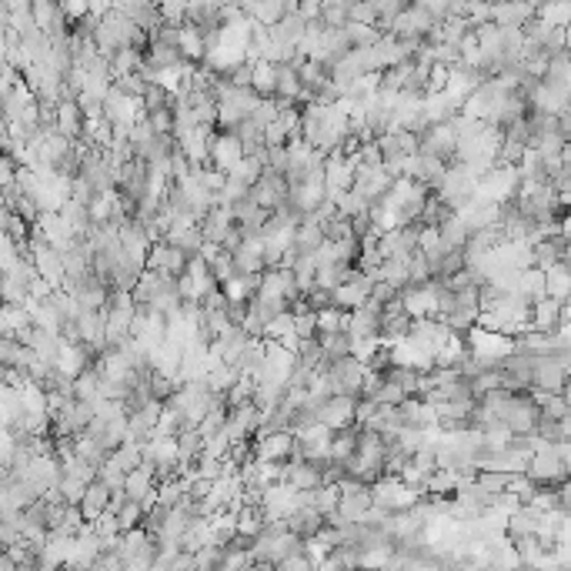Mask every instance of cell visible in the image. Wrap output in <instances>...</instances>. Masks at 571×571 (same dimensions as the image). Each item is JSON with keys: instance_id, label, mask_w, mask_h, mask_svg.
Wrapping results in <instances>:
<instances>
[{"instance_id": "obj_1", "label": "cell", "mask_w": 571, "mask_h": 571, "mask_svg": "<svg viewBox=\"0 0 571 571\" xmlns=\"http://www.w3.org/2000/svg\"><path fill=\"white\" fill-rule=\"evenodd\" d=\"M371 494H374V505L387 508L391 515H398V511H412L414 505H421V502L428 498V494L408 488V485H404L401 478H395V475H385L381 481H374Z\"/></svg>"}, {"instance_id": "obj_2", "label": "cell", "mask_w": 571, "mask_h": 571, "mask_svg": "<svg viewBox=\"0 0 571 571\" xmlns=\"http://www.w3.org/2000/svg\"><path fill=\"white\" fill-rule=\"evenodd\" d=\"M568 387H571L568 361L559 358V355H545V358H534L532 391H542V395H568Z\"/></svg>"}, {"instance_id": "obj_3", "label": "cell", "mask_w": 571, "mask_h": 571, "mask_svg": "<svg viewBox=\"0 0 571 571\" xmlns=\"http://www.w3.org/2000/svg\"><path fill=\"white\" fill-rule=\"evenodd\" d=\"M538 421H542V408H538V401L532 398V391L528 395H515L511 401V408L505 414V428L515 435V438H534L538 435Z\"/></svg>"}, {"instance_id": "obj_4", "label": "cell", "mask_w": 571, "mask_h": 571, "mask_svg": "<svg viewBox=\"0 0 571 571\" xmlns=\"http://www.w3.org/2000/svg\"><path fill=\"white\" fill-rule=\"evenodd\" d=\"M368 364L358 361L355 355L345 361H334L328 374H331V385H334V395H347V398H361L364 395V378H368Z\"/></svg>"}, {"instance_id": "obj_5", "label": "cell", "mask_w": 571, "mask_h": 571, "mask_svg": "<svg viewBox=\"0 0 571 571\" xmlns=\"http://www.w3.org/2000/svg\"><path fill=\"white\" fill-rule=\"evenodd\" d=\"M401 305H404V314L412 321L438 318V281L404 288V291H401Z\"/></svg>"}, {"instance_id": "obj_6", "label": "cell", "mask_w": 571, "mask_h": 571, "mask_svg": "<svg viewBox=\"0 0 571 571\" xmlns=\"http://www.w3.org/2000/svg\"><path fill=\"white\" fill-rule=\"evenodd\" d=\"M358 401L361 398H347V395H334L321 404L318 412V421L328 431H347V428H358Z\"/></svg>"}, {"instance_id": "obj_7", "label": "cell", "mask_w": 571, "mask_h": 571, "mask_svg": "<svg viewBox=\"0 0 571 571\" xmlns=\"http://www.w3.org/2000/svg\"><path fill=\"white\" fill-rule=\"evenodd\" d=\"M154 244H158V241L151 238V231H147L144 221L131 217V221L120 224V248H124V254H127L137 267H144L147 271V257H151V248H154Z\"/></svg>"}, {"instance_id": "obj_8", "label": "cell", "mask_w": 571, "mask_h": 571, "mask_svg": "<svg viewBox=\"0 0 571 571\" xmlns=\"http://www.w3.org/2000/svg\"><path fill=\"white\" fill-rule=\"evenodd\" d=\"M391 187H395V177L387 174L385 164H381V167H361L358 164V174H355V187H351V191H355L358 198L368 200L371 208L391 194Z\"/></svg>"}, {"instance_id": "obj_9", "label": "cell", "mask_w": 571, "mask_h": 571, "mask_svg": "<svg viewBox=\"0 0 571 571\" xmlns=\"http://www.w3.org/2000/svg\"><path fill=\"white\" fill-rule=\"evenodd\" d=\"M571 321L568 305L559 298H542L532 305V331L538 334H559L565 324Z\"/></svg>"}, {"instance_id": "obj_10", "label": "cell", "mask_w": 571, "mask_h": 571, "mask_svg": "<svg viewBox=\"0 0 571 571\" xmlns=\"http://www.w3.org/2000/svg\"><path fill=\"white\" fill-rule=\"evenodd\" d=\"M371 291H374V281L364 278L358 267H355V271H351V281H345V284L334 291V307H341L345 314L361 311L364 305H371Z\"/></svg>"}, {"instance_id": "obj_11", "label": "cell", "mask_w": 571, "mask_h": 571, "mask_svg": "<svg viewBox=\"0 0 571 571\" xmlns=\"http://www.w3.org/2000/svg\"><path fill=\"white\" fill-rule=\"evenodd\" d=\"M421 154L428 158H438L445 164H452L454 154H458V134H454L452 124H438V127H428L421 134Z\"/></svg>"}, {"instance_id": "obj_12", "label": "cell", "mask_w": 571, "mask_h": 571, "mask_svg": "<svg viewBox=\"0 0 571 571\" xmlns=\"http://www.w3.org/2000/svg\"><path fill=\"white\" fill-rule=\"evenodd\" d=\"M241 11L248 13L254 24L274 30L288 13L298 11V4H288V0H244V4H241Z\"/></svg>"}, {"instance_id": "obj_13", "label": "cell", "mask_w": 571, "mask_h": 571, "mask_svg": "<svg viewBox=\"0 0 571 571\" xmlns=\"http://www.w3.org/2000/svg\"><path fill=\"white\" fill-rule=\"evenodd\" d=\"M217 137V127H198L194 134H187L177 141L181 154L191 160V167H211V147Z\"/></svg>"}, {"instance_id": "obj_14", "label": "cell", "mask_w": 571, "mask_h": 571, "mask_svg": "<svg viewBox=\"0 0 571 571\" xmlns=\"http://www.w3.org/2000/svg\"><path fill=\"white\" fill-rule=\"evenodd\" d=\"M244 158H248V151H244V144H241L238 134L217 131V137H214V147H211V167L231 174Z\"/></svg>"}, {"instance_id": "obj_15", "label": "cell", "mask_w": 571, "mask_h": 571, "mask_svg": "<svg viewBox=\"0 0 571 571\" xmlns=\"http://www.w3.org/2000/svg\"><path fill=\"white\" fill-rule=\"evenodd\" d=\"M345 334H351V341H371V338L381 341V307L371 301V305H364L361 311H351V314H347Z\"/></svg>"}, {"instance_id": "obj_16", "label": "cell", "mask_w": 571, "mask_h": 571, "mask_svg": "<svg viewBox=\"0 0 571 571\" xmlns=\"http://www.w3.org/2000/svg\"><path fill=\"white\" fill-rule=\"evenodd\" d=\"M324 465H314V461H291L284 465V485H291L294 492H318L324 488Z\"/></svg>"}, {"instance_id": "obj_17", "label": "cell", "mask_w": 571, "mask_h": 571, "mask_svg": "<svg viewBox=\"0 0 571 571\" xmlns=\"http://www.w3.org/2000/svg\"><path fill=\"white\" fill-rule=\"evenodd\" d=\"M238 227V221H234V211L231 208H224V204H217L204 221H200V234H204V244H217V248H224L227 234Z\"/></svg>"}, {"instance_id": "obj_18", "label": "cell", "mask_w": 571, "mask_h": 571, "mask_svg": "<svg viewBox=\"0 0 571 571\" xmlns=\"http://www.w3.org/2000/svg\"><path fill=\"white\" fill-rule=\"evenodd\" d=\"M110 505H114V492L107 488L104 481L97 478L87 485V492H84V498H80V511H84V518H87V525H94V521H101L110 511Z\"/></svg>"}, {"instance_id": "obj_19", "label": "cell", "mask_w": 571, "mask_h": 571, "mask_svg": "<svg viewBox=\"0 0 571 571\" xmlns=\"http://www.w3.org/2000/svg\"><path fill=\"white\" fill-rule=\"evenodd\" d=\"M221 291L231 307H248L261 291V274H234L227 284H221Z\"/></svg>"}, {"instance_id": "obj_20", "label": "cell", "mask_w": 571, "mask_h": 571, "mask_svg": "<svg viewBox=\"0 0 571 571\" xmlns=\"http://www.w3.org/2000/svg\"><path fill=\"white\" fill-rule=\"evenodd\" d=\"M374 508V494L371 488H361V492L341 494V505H338V515L347 521V525H364L368 515Z\"/></svg>"}, {"instance_id": "obj_21", "label": "cell", "mask_w": 571, "mask_h": 571, "mask_svg": "<svg viewBox=\"0 0 571 571\" xmlns=\"http://www.w3.org/2000/svg\"><path fill=\"white\" fill-rule=\"evenodd\" d=\"M37 361V355L24 345V341H17V338H0V364H4V371H30V364Z\"/></svg>"}, {"instance_id": "obj_22", "label": "cell", "mask_w": 571, "mask_h": 571, "mask_svg": "<svg viewBox=\"0 0 571 571\" xmlns=\"http://www.w3.org/2000/svg\"><path fill=\"white\" fill-rule=\"evenodd\" d=\"M34 331V318L27 307L17 305H4V314H0V338H17V341H27Z\"/></svg>"}, {"instance_id": "obj_23", "label": "cell", "mask_w": 571, "mask_h": 571, "mask_svg": "<svg viewBox=\"0 0 571 571\" xmlns=\"http://www.w3.org/2000/svg\"><path fill=\"white\" fill-rule=\"evenodd\" d=\"M114 7H118L124 17H131L134 24L141 27L147 37H151V34H158L160 27H164V24H160V7H158V4H147V0H134V4H114Z\"/></svg>"}, {"instance_id": "obj_24", "label": "cell", "mask_w": 571, "mask_h": 571, "mask_svg": "<svg viewBox=\"0 0 571 571\" xmlns=\"http://www.w3.org/2000/svg\"><path fill=\"white\" fill-rule=\"evenodd\" d=\"M84 124H87V118H84L80 101H61V107H57V131L70 137V141H84Z\"/></svg>"}, {"instance_id": "obj_25", "label": "cell", "mask_w": 571, "mask_h": 571, "mask_svg": "<svg viewBox=\"0 0 571 571\" xmlns=\"http://www.w3.org/2000/svg\"><path fill=\"white\" fill-rule=\"evenodd\" d=\"M278 77H281V64L274 61H254V84L251 91L261 101H274L278 97Z\"/></svg>"}, {"instance_id": "obj_26", "label": "cell", "mask_w": 571, "mask_h": 571, "mask_svg": "<svg viewBox=\"0 0 571 571\" xmlns=\"http://www.w3.org/2000/svg\"><path fill=\"white\" fill-rule=\"evenodd\" d=\"M515 294H518L521 301H528V305L548 298V274L542 267H525L518 274V288H515Z\"/></svg>"}, {"instance_id": "obj_27", "label": "cell", "mask_w": 571, "mask_h": 571, "mask_svg": "<svg viewBox=\"0 0 571 571\" xmlns=\"http://www.w3.org/2000/svg\"><path fill=\"white\" fill-rule=\"evenodd\" d=\"M358 441H361V428H347V431H338L331 441V454H328V461L341 468H351L355 461V454H358Z\"/></svg>"}, {"instance_id": "obj_28", "label": "cell", "mask_w": 571, "mask_h": 571, "mask_svg": "<svg viewBox=\"0 0 571 571\" xmlns=\"http://www.w3.org/2000/svg\"><path fill=\"white\" fill-rule=\"evenodd\" d=\"M321 24L328 27V30H345L351 24V0H324Z\"/></svg>"}, {"instance_id": "obj_29", "label": "cell", "mask_w": 571, "mask_h": 571, "mask_svg": "<svg viewBox=\"0 0 571 571\" xmlns=\"http://www.w3.org/2000/svg\"><path fill=\"white\" fill-rule=\"evenodd\" d=\"M254 395H257V381H254L251 374H241L238 385H234L224 395V404L231 408V412H238V408H248V404H254Z\"/></svg>"}, {"instance_id": "obj_30", "label": "cell", "mask_w": 571, "mask_h": 571, "mask_svg": "<svg viewBox=\"0 0 571 571\" xmlns=\"http://www.w3.org/2000/svg\"><path fill=\"white\" fill-rule=\"evenodd\" d=\"M321 351H324V361H328V364L351 358V334L345 331L324 334V338H321Z\"/></svg>"}, {"instance_id": "obj_31", "label": "cell", "mask_w": 571, "mask_h": 571, "mask_svg": "<svg viewBox=\"0 0 571 571\" xmlns=\"http://www.w3.org/2000/svg\"><path fill=\"white\" fill-rule=\"evenodd\" d=\"M114 461L131 475V471H137V468L144 465V445H137V441H124L118 452H114Z\"/></svg>"}, {"instance_id": "obj_32", "label": "cell", "mask_w": 571, "mask_h": 571, "mask_svg": "<svg viewBox=\"0 0 571 571\" xmlns=\"http://www.w3.org/2000/svg\"><path fill=\"white\" fill-rule=\"evenodd\" d=\"M101 381H104V378H101V371H97V368H91V371H84L77 378V381H74V398L77 401H87V404H91L94 398H97V395H101Z\"/></svg>"}, {"instance_id": "obj_33", "label": "cell", "mask_w": 571, "mask_h": 571, "mask_svg": "<svg viewBox=\"0 0 571 571\" xmlns=\"http://www.w3.org/2000/svg\"><path fill=\"white\" fill-rule=\"evenodd\" d=\"M97 478L104 481V485H107V488H110L114 494H124V485H127V471H124V468H120L118 461H114V454L107 458L104 465H101V471H97Z\"/></svg>"}, {"instance_id": "obj_34", "label": "cell", "mask_w": 571, "mask_h": 571, "mask_svg": "<svg viewBox=\"0 0 571 571\" xmlns=\"http://www.w3.org/2000/svg\"><path fill=\"white\" fill-rule=\"evenodd\" d=\"M224 555H227L224 545L200 548L198 555H194V571H217V568H221V561H224Z\"/></svg>"}, {"instance_id": "obj_35", "label": "cell", "mask_w": 571, "mask_h": 571, "mask_svg": "<svg viewBox=\"0 0 571 571\" xmlns=\"http://www.w3.org/2000/svg\"><path fill=\"white\" fill-rule=\"evenodd\" d=\"M351 24L378 27V0H351Z\"/></svg>"}, {"instance_id": "obj_36", "label": "cell", "mask_w": 571, "mask_h": 571, "mask_svg": "<svg viewBox=\"0 0 571 571\" xmlns=\"http://www.w3.org/2000/svg\"><path fill=\"white\" fill-rule=\"evenodd\" d=\"M147 124L154 127L158 137H174L177 131V120H174V107H164V110H154V114H147Z\"/></svg>"}, {"instance_id": "obj_37", "label": "cell", "mask_w": 571, "mask_h": 571, "mask_svg": "<svg viewBox=\"0 0 571 571\" xmlns=\"http://www.w3.org/2000/svg\"><path fill=\"white\" fill-rule=\"evenodd\" d=\"M174 101H177V97H171V94L164 91L160 84H151V87H147V94H144V110H147V114H154V110L174 107Z\"/></svg>"}, {"instance_id": "obj_38", "label": "cell", "mask_w": 571, "mask_h": 571, "mask_svg": "<svg viewBox=\"0 0 571 571\" xmlns=\"http://www.w3.org/2000/svg\"><path fill=\"white\" fill-rule=\"evenodd\" d=\"M371 401H378L381 408H401V404L408 401V395H404V387H398L395 381H385V385H381V391H378Z\"/></svg>"}, {"instance_id": "obj_39", "label": "cell", "mask_w": 571, "mask_h": 571, "mask_svg": "<svg viewBox=\"0 0 571 571\" xmlns=\"http://www.w3.org/2000/svg\"><path fill=\"white\" fill-rule=\"evenodd\" d=\"M231 452H234V441H231V435H227V431H217L214 438H208V454H211V458H217V461H227V458H231Z\"/></svg>"}, {"instance_id": "obj_40", "label": "cell", "mask_w": 571, "mask_h": 571, "mask_svg": "<svg viewBox=\"0 0 571 571\" xmlns=\"http://www.w3.org/2000/svg\"><path fill=\"white\" fill-rule=\"evenodd\" d=\"M158 7H160V24L167 27L187 24V4H158Z\"/></svg>"}, {"instance_id": "obj_41", "label": "cell", "mask_w": 571, "mask_h": 571, "mask_svg": "<svg viewBox=\"0 0 571 571\" xmlns=\"http://www.w3.org/2000/svg\"><path fill=\"white\" fill-rule=\"evenodd\" d=\"M294 318H298V338H301V341L318 338V311H301V314H294Z\"/></svg>"}, {"instance_id": "obj_42", "label": "cell", "mask_w": 571, "mask_h": 571, "mask_svg": "<svg viewBox=\"0 0 571 571\" xmlns=\"http://www.w3.org/2000/svg\"><path fill=\"white\" fill-rule=\"evenodd\" d=\"M91 571H127V565L120 561L118 551H104V555L91 565Z\"/></svg>"}, {"instance_id": "obj_43", "label": "cell", "mask_w": 571, "mask_h": 571, "mask_svg": "<svg viewBox=\"0 0 571 571\" xmlns=\"http://www.w3.org/2000/svg\"><path fill=\"white\" fill-rule=\"evenodd\" d=\"M164 254H167V241H158V244L151 248V257H147V271L164 274Z\"/></svg>"}, {"instance_id": "obj_44", "label": "cell", "mask_w": 571, "mask_h": 571, "mask_svg": "<svg viewBox=\"0 0 571 571\" xmlns=\"http://www.w3.org/2000/svg\"><path fill=\"white\" fill-rule=\"evenodd\" d=\"M561 137H565V144H571V110L561 118Z\"/></svg>"}, {"instance_id": "obj_45", "label": "cell", "mask_w": 571, "mask_h": 571, "mask_svg": "<svg viewBox=\"0 0 571 571\" xmlns=\"http://www.w3.org/2000/svg\"><path fill=\"white\" fill-rule=\"evenodd\" d=\"M561 238L571 244V211H565V217H561Z\"/></svg>"}]
</instances>
